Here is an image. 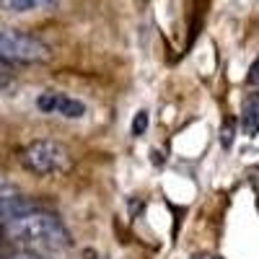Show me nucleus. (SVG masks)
<instances>
[{
	"instance_id": "obj_1",
	"label": "nucleus",
	"mask_w": 259,
	"mask_h": 259,
	"mask_svg": "<svg viewBox=\"0 0 259 259\" xmlns=\"http://www.w3.org/2000/svg\"><path fill=\"white\" fill-rule=\"evenodd\" d=\"M6 239L13 244L24 246L26 251H60L65 246H70V233L62 226V221L55 212L45 210H31L26 215L16 218L13 223L3 226Z\"/></svg>"
},
{
	"instance_id": "obj_2",
	"label": "nucleus",
	"mask_w": 259,
	"mask_h": 259,
	"mask_svg": "<svg viewBox=\"0 0 259 259\" xmlns=\"http://www.w3.org/2000/svg\"><path fill=\"white\" fill-rule=\"evenodd\" d=\"M21 166L34 177H55L70 168V153L57 140H34L21 150Z\"/></svg>"
},
{
	"instance_id": "obj_3",
	"label": "nucleus",
	"mask_w": 259,
	"mask_h": 259,
	"mask_svg": "<svg viewBox=\"0 0 259 259\" xmlns=\"http://www.w3.org/2000/svg\"><path fill=\"white\" fill-rule=\"evenodd\" d=\"M0 57L6 62H45L50 60V47L26 31L0 26Z\"/></svg>"
},
{
	"instance_id": "obj_4",
	"label": "nucleus",
	"mask_w": 259,
	"mask_h": 259,
	"mask_svg": "<svg viewBox=\"0 0 259 259\" xmlns=\"http://www.w3.org/2000/svg\"><path fill=\"white\" fill-rule=\"evenodd\" d=\"M36 106L47 114H60V117H68V119H80L85 114V104L68 96V94H60V91H45L39 94Z\"/></svg>"
},
{
	"instance_id": "obj_5",
	"label": "nucleus",
	"mask_w": 259,
	"mask_h": 259,
	"mask_svg": "<svg viewBox=\"0 0 259 259\" xmlns=\"http://www.w3.org/2000/svg\"><path fill=\"white\" fill-rule=\"evenodd\" d=\"M31 210H39L36 202H31L29 197H24V194H8V197L0 200V228L13 223L16 218H21V215H26Z\"/></svg>"
},
{
	"instance_id": "obj_6",
	"label": "nucleus",
	"mask_w": 259,
	"mask_h": 259,
	"mask_svg": "<svg viewBox=\"0 0 259 259\" xmlns=\"http://www.w3.org/2000/svg\"><path fill=\"white\" fill-rule=\"evenodd\" d=\"M241 130L246 135L259 133V94H246L241 101Z\"/></svg>"
},
{
	"instance_id": "obj_7",
	"label": "nucleus",
	"mask_w": 259,
	"mask_h": 259,
	"mask_svg": "<svg viewBox=\"0 0 259 259\" xmlns=\"http://www.w3.org/2000/svg\"><path fill=\"white\" fill-rule=\"evenodd\" d=\"M57 0H0V6L11 13H31V11H45L52 8Z\"/></svg>"
},
{
	"instance_id": "obj_8",
	"label": "nucleus",
	"mask_w": 259,
	"mask_h": 259,
	"mask_svg": "<svg viewBox=\"0 0 259 259\" xmlns=\"http://www.w3.org/2000/svg\"><path fill=\"white\" fill-rule=\"evenodd\" d=\"M145 127H148V114L145 112H138V117L133 119V135H143L145 133Z\"/></svg>"
},
{
	"instance_id": "obj_9",
	"label": "nucleus",
	"mask_w": 259,
	"mask_h": 259,
	"mask_svg": "<svg viewBox=\"0 0 259 259\" xmlns=\"http://www.w3.org/2000/svg\"><path fill=\"white\" fill-rule=\"evenodd\" d=\"M249 83H251V85H256V89H259V57L254 60V65L249 68Z\"/></svg>"
},
{
	"instance_id": "obj_10",
	"label": "nucleus",
	"mask_w": 259,
	"mask_h": 259,
	"mask_svg": "<svg viewBox=\"0 0 259 259\" xmlns=\"http://www.w3.org/2000/svg\"><path fill=\"white\" fill-rule=\"evenodd\" d=\"M249 182H251V187H254V192H256V197H259V166L249 168Z\"/></svg>"
},
{
	"instance_id": "obj_11",
	"label": "nucleus",
	"mask_w": 259,
	"mask_h": 259,
	"mask_svg": "<svg viewBox=\"0 0 259 259\" xmlns=\"http://www.w3.org/2000/svg\"><path fill=\"white\" fill-rule=\"evenodd\" d=\"M11 259H47V256L39 254V251H21V254H16V256H11Z\"/></svg>"
},
{
	"instance_id": "obj_12",
	"label": "nucleus",
	"mask_w": 259,
	"mask_h": 259,
	"mask_svg": "<svg viewBox=\"0 0 259 259\" xmlns=\"http://www.w3.org/2000/svg\"><path fill=\"white\" fill-rule=\"evenodd\" d=\"M11 73V62H6L3 57H0V78H6Z\"/></svg>"
},
{
	"instance_id": "obj_13",
	"label": "nucleus",
	"mask_w": 259,
	"mask_h": 259,
	"mask_svg": "<svg viewBox=\"0 0 259 259\" xmlns=\"http://www.w3.org/2000/svg\"><path fill=\"white\" fill-rule=\"evenodd\" d=\"M11 192H13V189H11V187H8L6 182H0V200H3V197H8Z\"/></svg>"
},
{
	"instance_id": "obj_14",
	"label": "nucleus",
	"mask_w": 259,
	"mask_h": 259,
	"mask_svg": "<svg viewBox=\"0 0 259 259\" xmlns=\"http://www.w3.org/2000/svg\"><path fill=\"white\" fill-rule=\"evenodd\" d=\"M192 259H221V256H215V254H194Z\"/></svg>"
},
{
	"instance_id": "obj_15",
	"label": "nucleus",
	"mask_w": 259,
	"mask_h": 259,
	"mask_svg": "<svg viewBox=\"0 0 259 259\" xmlns=\"http://www.w3.org/2000/svg\"><path fill=\"white\" fill-rule=\"evenodd\" d=\"M3 241H6V233H3V228H0V251H3Z\"/></svg>"
}]
</instances>
